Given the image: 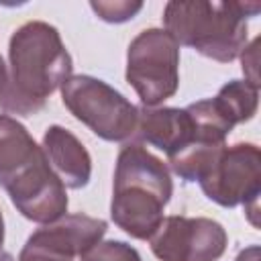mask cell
<instances>
[{
    "label": "cell",
    "instance_id": "e0dca14e",
    "mask_svg": "<svg viewBox=\"0 0 261 261\" xmlns=\"http://www.w3.org/2000/svg\"><path fill=\"white\" fill-rule=\"evenodd\" d=\"M0 261H14V257L10 253H6V251H0Z\"/></svg>",
    "mask_w": 261,
    "mask_h": 261
},
{
    "label": "cell",
    "instance_id": "30bf717a",
    "mask_svg": "<svg viewBox=\"0 0 261 261\" xmlns=\"http://www.w3.org/2000/svg\"><path fill=\"white\" fill-rule=\"evenodd\" d=\"M43 151L51 169L65 188L80 190L90 181L92 161L84 145L63 126H49L43 137Z\"/></svg>",
    "mask_w": 261,
    "mask_h": 261
},
{
    "label": "cell",
    "instance_id": "8992f818",
    "mask_svg": "<svg viewBox=\"0 0 261 261\" xmlns=\"http://www.w3.org/2000/svg\"><path fill=\"white\" fill-rule=\"evenodd\" d=\"M179 45L161 29H147L128 45L126 80L141 102L157 106L171 98L179 84Z\"/></svg>",
    "mask_w": 261,
    "mask_h": 261
},
{
    "label": "cell",
    "instance_id": "9c48e42d",
    "mask_svg": "<svg viewBox=\"0 0 261 261\" xmlns=\"http://www.w3.org/2000/svg\"><path fill=\"white\" fill-rule=\"evenodd\" d=\"M106 232L102 218L69 214L55 224L33 232L20 251L18 261H73L75 255L90 251Z\"/></svg>",
    "mask_w": 261,
    "mask_h": 261
},
{
    "label": "cell",
    "instance_id": "9a60e30c",
    "mask_svg": "<svg viewBox=\"0 0 261 261\" xmlns=\"http://www.w3.org/2000/svg\"><path fill=\"white\" fill-rule=\"evenodd\" d=\"M257 45H259V39H255L253 43H251V47H247V53L251 55V59H245L243 57V71H247V69H251V73H249V84L251 86H255V88H259V77H257Z\"/></svg>",
    "mask_w": 261,
    "mask_h": 261
},
{
    "label": "cell",
    "instance_id": "2e32d148",
    "mask_svg": "<svg viewBox=\"0 0 261 261\" xmlns=\"http://www.w3.org/2000/svg\"><path fill=\"white\" fill-rule=\"evenodd\" d=\"M237 261H259V247H249L237 257Z\"/></svg>",
    "mask_w": 261,
    "mask_h": 261
},
{
    "label": "cell",
    "instance_id": "7c38bea8",
    "mask_svg": "<svg viewBox=\"0 0 261 261\" xmlns=\"http://www.w3.org/2000/svg\"><path fill=\"white\" fill-rule=\"evenodd\" d=\"M216 102L228 114L232 124L245 122L257 110V88L251 86L249 82L234 80V82L222 86V90L216 96Z\"/></svg>",
    "mask_w": 261,
    "mask_h": 261
},
{
    "label": "cell",
    "instance_id": "6da1fadb",
    "mask_svg": "<svg viewBox=\"0 0 261 261\" xmlns=\"http://www.w3.org/2000/svg\"><path fill=\"white\" fill-rule=\"evenodd\" d=\"M71 73V57L55 27L33 20L10 39V71L0 57V106L14 114H35Z\"/></svg>",
    "mask_w": 261,
    "mask_h": 261
},
{
    "label": "cell",
    "instance_id": "ba28073f",
    "mask_svg": "<svg viewBox=\"0 0 261 261\" xmlns=\"http://www.w3.org/2000/svg\"><path fill=\"white\" fill-rule=\"evenodd\" d=\"M149 241L161 261H214L224 253L226 232L208 218L167 216Z\"/></svg>",
    "mask_w": 261,
    "mask_h": 261
},
{
    "label": "cell",
    "instance_id": "8fae6325",
    "mask_svg": "<svg viewBox=\"0 0 261 261\" xmlns=\"http://www.w3.org/2000/svg\"><path fill=\"white\" fill-rule=\"evenodd\" d=\"M135 133L143 141L165 151L167 157L194 141L192 118L186 110L179 108H141Z\"/></svg>",
    "mask_w": 261,
    "mask_h": 261
},
{
    "label": "cell",
    "instance_id": "ac0fdd59",
    "mask_svg": "<svg viewBox=\"0 0 261 261\" xmlns=\"http://www.w3.org/2000/svg\"><path fill=\"white\" fill-rule=\"evenodd\" d=\"M4 241V222H2V214H0V245Z\"/></svg>",
    "mask_w": 261,
    "mask_h": 261
},
{
    "label": "cell",
    "instance_id": "3957f363",
    "mask_svg": "<svg viewBox=\"0 0 261 261\" xmlns=\"http://www.w3.org/2000/svg\"><path fill=\"white\" fill-rule=\"evenodd\" d=\"M173 184L167 167L139 143L118 153L112 194V220L135 239H151L163 220Z\"/></svg>",
    "mask_w": 261,
    "mask_h": 261
},
{
    "label": "cell",
    "instance_id": "5b68a950",
    "mask_svg": "<svg viewBox=\"0 0 261 261\" xmlns=\"http://www.w3.org/2000/svg\"><path fill=\"white\" fill-rule=\"evenodd\" d=\"M71 114L106 141H126L137 130L139 110L114 88L90 75H73L61 88Z\"/></svg>",
    "mask_w": 261,
    "mask_h": 261
},
{
    "label": "cell",
    "instance_id": "277c9868",
    "mask_svg": "<svg viewBox=\"0 0 261 261\" xmlns=\"http://www.w3.org/2000/svg\"><path fill=\"white\" fill-rule=\"evenodd\" d=\"M259 8V2H167L165 33L177 45L226 63L245 49L247 18Z\"/></svg>",
    "mask_w": 261,
    "mask_h": 261
},
{
    "label": "cell",
    "instance_id": "7a4b0ae2",
    "mask_svg": "<svg viewBox=\"0 0 261 261\" xmlns=\"http://www.w3.org/2000/svg\"><path fill=\"white\" fill-rule=\"evenodd\" d=\"M0 186L22 216L35 222L59 220L67 210L65 186L29 130L0 114Z\"/></svg>",
    "mask_w": 261,
    "mask_h": 261
},
{
    "label": "cell",
    "instance_id": "5bb4252c",
    "mask_svg": "<svg viewBox=\"0 0 261 261\" xmlns=\"http://www.w3.org/2000/svg\"><path fill=\"white\" fill-rule=\"evenodd\" d=\"M90 6L106 22H124L143 8L141 2H92Z\"/></svg>",
    "mask_w": 261,
    "mask_h": 261
},
{
    "label": "cell",
    "instance_id": "52a82bcc",
    "mask_svg": "<svg viewBox=\"0 0 261 261\" xmlns=\"http://www.w3.org/2000/svg\"><path fill=\"white\" fill-rule=\"evenodd\" d=\"M204 194L218 202L220 206H253L251 208V222L255 224L253 214L257 212L259 188H261V155L255 145H234L226 147L218 157L216 165L212 167L210 175L200 181ZM257 226V224H255Z\"/></svg>",
    "mask_w": 261,
    "mask_h": 261
},
{
    "label": "cell",
    "instance_id": "4fadbf2b",
    "mask_svg": "<svg viewBox=\"0 0 261 261\" xmlns=\"http://www.w3.org/2000/svg\"><path fill=\"white\" fill-rule=\"evenodd\" d=\"M82 261H141L139 253L120 241L96 243L90 251L82 255Z\"/></svg>",
    "mask_w": 261,
    "mask_h": 261
}]
</instances>
